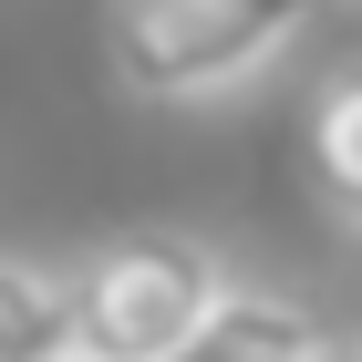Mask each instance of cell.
<instances>
[{
  "mask_svg": "<svg viewBox=\"0 0 362 362\" xmlns=\"http://www.w3.org/2000/svg\"><path fill=\"white\" fill-rule=\"evenodd\" d=\"M341 0H104V73L124 104L207 114L269 83Z\"/></svg>",
  "mask_w": 362,
  "mask_h": 362,
  "instance_id": "obj_1",
  "label": "cell"
},
{
  "mask_svg": "<svg viewBox=\"0 0 362 362\" xmlns=\"http://www.w3.org/2000/svg\"><path fill=\"white\" fill-rule=\"evenodd\" d=\"M228 249L197 228H114L62 269L73 300V362H166L176 341L218 310L228 290Z\"/></svg>",
  "mask_w": 362,
  "mask_h": 362,
  "instance_id": "obj_2",
  "label": "cell"
},
{
  "mask_svg": "<svg viewBox=\"0 0 362 362\" xmlns=\"http://www.w3.org/2000/svg\"><path fill=\"white\" fill-rule=\"evenodd\" d=\"M321 310L300 300V290H259V279H228L218 290V310L197 321L187 341H176L166 362H310L321 352Z\"/></svg>",
  "mask_w": 362,
  "mask_h": 362,
  "instance_id": "obj_3",
  "label": "cell"
},
{
  "mask_svg": "<svg viewBox=\"0 0 362 362\" xmlns=\"http://www.w3.org/2000/svg\"><path fill=\"white\" fill-rule=\"evenodd\" d=\"M300 187L341 238H362V52L332 62L300 104Z\"/></svg>",
  "mask_w": 362,
  "mask_h": 362,
  "instance_id": "obj_4",
  "label": "cell"
},
{
  "mask_svg": "<svg viewBox=\"0 0 362 362\" xmlns=\"http://www.w3.org/2000/svg\"><path fill=\"white\" fill-rule=\"evenodd\" d=\"M0 362H73V300L62 269L0 249Z\"/></svg>",
  "mask_w": 362,
  "mask_h": 362,
  "instance_id": "obj_5",
  "label": "cell"
},
{
  "mask_svg": "<svg viewBox=\"0 0 362 362\" xmlns=\"http://www.w3.org/2000/svg\"><path fill=\"white\" fill-rule=\"evenodd\" d=\"M310 362H362V341H341V332H321V352Z\"/></svg>",
  "mask_w": 362,
  "mask_h": 362,
  "instance_id": "obj_6",
  "label": "cell"
}]
</instances>
